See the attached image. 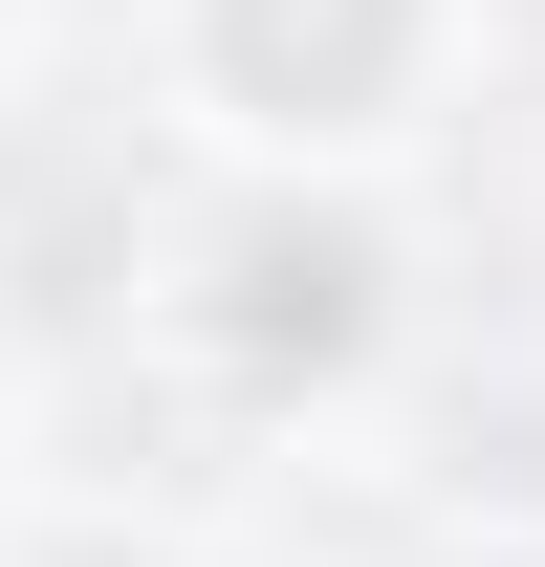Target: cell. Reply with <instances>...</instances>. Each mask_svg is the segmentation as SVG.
Returning <instances> with one entry per match:
<instances>
[{
	"mask_svg": "<svg viewBox=\"0 0 545 567\" xmlns=\"http://www.w3.org/2000/svg\"><path fill=\"white\" fill-rule=\"evenodd\" d=\"M393 22H414V0H218V44H240V87H263V110H371Z\"/></svg>",
	"mask_w": 545,
	"mask_h": 567,
	"instance_id": "cell-1",
	"label": "cell"
}]
</instances>
